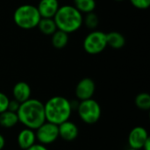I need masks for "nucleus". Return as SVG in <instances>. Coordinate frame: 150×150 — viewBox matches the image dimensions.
Instances as JSON below:
<instances>
[{
    "mask_svg": "<svg viewBox=\"0 0 150 150\" xmlns=\"http://www.w3.org/2000/svg\"><path fill=\"white\" fill-rule=\"evenodd\" d=\"M96 91V83L90 77H84L78 82L76 86V96L80 100L92 98Z\"/></svg>",
    "mask_w": 150,
    "mask_h": 150,
    "instance_id": "9",
    "label": "nucleus"
},
{
    "mask_svg": "<svg viewBox=\"0 0 150 150\" xmlns=\"http://www.w3.org/2000/svg\"><path fill=\"white\" fill-rule=\"evenodd\" d=\"M19 105H20V104L18 101H16L15 99L10 100L9 105H8V111H11V112H13L17 113L18 108H19Z\"/></svg>",
    "mask_w": 150,
    "mask_h": 150,
    "instance_id": "23",
    "label": "nucleus"
},
{
    "mask_svg": "<svg viewBox=\"0 0 150 150\" xmlns=\"http://www.w3.org/2000/svg\"><path fill=\"white\" fill-rule=\"evenodd\" d=\"M26 150H48L45 145H42L40 143H34L33 146H31Z\"/></svg>",
    "mask_w": 150,
    "mask_h": 150,
    "instance_id": "24",
    "label": "nucleus"
},
{
    "mask_svg": "<svg viewBox=\"0 0 150 150\" xmlns=\"http://www.w3.org/2000/svg\"><path fill=\"white\" fill-rule=\"evenodd\" d=\"M10 99L6 94L0 91V113L8 110Z\"/></svg>",
    "mask_w": 150,
    "mask_h": 150,
    "instance_id": "22",
    "label": "nucleus"
},
{
    "mask_svg": "<svg viewBox=\"0 0 150 150\" xmlns=\"http://www.w3.org/2000/svg\"><path fill=\"white\" fill-rule=\"evenodd\" d=\"M51 42L54 47L56 49H62L65 47L69 42V34L63 31L56 30L52 35Z\"/></svg>",
    "mask_w": 150,
    "mask_h": 150,
    "instance_id": "16",
    "label": "nucleus"
},
{
    "mask_svg": "<svg viewBox=\"0 0 150 150\" xmlns=\"http://www.w3.org/2000/svg\"><path fill=\"white\" fill-rule=\"evenodd\" d=\"M32 90L30 85L25 82H18L12 89L13 99L22 104L31 98Z\"/></svg>",
    "mask_w": 150,
    "mask_h": 150,
    "instance_id": "12",
    "label": "nucleus"
},
{
    "mask_svg": "<svg viewBox=\"0 0 150 150\" xmlns=\"http://www.w3.org/2000/svg\"><path fill=\"white\" fill-rule=\"evenodd\" d=\"M41 17L36 6L23 4L18 6L13 13L14 23L21 29L30 30L37 27Z\"/></svg>",
    "mask_w": 150,
    "mask_h": 150,
    "instance_id": "4",
    "label": "nucleus"
},
{
    "mask_svg": "<svg viewBox=\"0 0 150 150\" xmlns=\"http://www.w3.org/2000/svg\"><path fill=\"white\" fill-rule=\"evenodd\" d=\"M149 138L147 129L138 126L134 127L128 134V145L130 149L142 150L144 143Z\"/></svg>",
    "mask_w": 150,
    "mask_h": 150,
    "instance_id": "8",
    "label": "nucleus"
},
{
    "mask_svg": "<svg viewBox=\"0 0 150 150\" xmlns=\"http://www.w3.org/2000/svg\"><path fill=\"white\" fill-rule=\"evenodd\" d=\"M73 105L71 102L62 97L54 96L44 104L46 121L59 126L69 120Z\"/></svg>",
    "mask_w": 150,
    "mask_h": 150,
    "instance_id": "2",
    "label": "nucleus"
},
{
    "mask_svg": "<svg viewBox=\"0 0 150 150\" xmlns=\"http://www.w3.org/2000/svg\"><path fill=\"white\" fill-rule=\"evenodd\" d=\"M37 27L45 35H52L57 30V26L54 18H41Z\"/></svg>",
    "mask_w": 150,
    "mask_h": 150,
    "instance_id": "17",
    "label": "nucleus"
},
{
    "mask_svg": "<svg viewBox=\"0 0 150 150\" xmlns=\"http://www.w3.org/2000/svg\"><path fill=\"white\" fill-rule=\"evenodd\" d=\"M36 140L42 145H50L59 138L58 126L47 121L40 125L35 133Z\"/></svg>",
    "mask_w": 150,
    "mask_h": 150,
    "instance_id": "7",
    "label": "nucleus"
},
{
    "mask_svg": "<svg viewBox=\"0 0 150 150\" xmlns=\"http://www.w3.org/2000/svg\"><path fill=\"white\" fill-rule=\"evenodd\" d=\"M135 105L142 111H149L150 109V95L148 92L139 93L134 99Z\"/></svg>",
    "mask_w": 150,
    "mask_h": 150,
    "instance_id": "19",
    "label": "nucleus"
},
{
    "mask_svg": "<svg viewBox=\"0 0 150 150\" xmlns=\"http://www.w3.org/2000/svg\"><path fill=\"white\" fill-rule=\"evenodd\" d=\"M36 7L41 18H53L60 5L58 0H40Z\"/></svg>",
    "mask_w": 150,
    "mask_h": 150,
    "instance_id": "11",
    "label": "nucleus"
},
{
    "mask_svg": "<svg viewBox=\"0 0 150 150\" xmlns=\"http://www.w3.org/2000/svg\"><path fill=\"white\" fill-rule=\"evenodd\" d=\"M36 136L33 130L29 128L22 129L17 137V142L18 147L22 150H26L35 143Z\"/></svg>",
    "mask_w": 150,
    "mask_h": 150,
    "instance_id": "13",
    "label": "nucleus"
},
{
    "mask_svg": "<svg viewBox=\"0 0 150 150\" xmlns=\"http://www.w3.org/2000/svg\"><path fill=\"white\" fill-rule=\"evenodd\" d=\"M58 130L59 137L66 142H72L76 140L79 134L77 126L70 120H67L60 124L58 126Z\"/></svg>",
    "mask_w": 150,
    "mask_h": 150,
    "instance_id": "10",
    "label": "nucleus"
},
{
    "mask_svg": "<svg viewBox=\"0 0 150 150\" xmlns=\"http://www.w3.org/2000/svg\"><path fill=\"white\" fill-rule=\"evenodd\" d=\"M142 150H150V137L144 143V145L142 147Z\"/></svg>",
    "mask_w": 150,
    "mask_h": 150,
    "instance_id": "26",
    "label": "nucleus"
},
{
    "mask_svg": "<svg viewBox=\"0 0 150 150\" xmlns=\"http://www.w3.org/2000/svg\"><path fill=\"white\" fill-rule=\"evenodd\" d=\"M83 49L90 54L102 53L107 47L106 33L101 31L93 30L83 40Z\"/></svg>",
    "mask_w": 150,
    "mask_h": 150,
    "instance_id": "6",
    "label": "nucleus"
},
{
    "mask_svg": "<svg viewBox=\"0 0 150 150\" xmlns=\"http://www.w3.org/2000/svg\"><path fill=\"white\" fill-rule=\"evenodd\" d=\"M132 5L139 10H146L150 6V0H130Z\"/></svg>",
    "mask_w": 150,
    "mask_h": 150,
    "instance_id": "21",
    "label": "nucleus"
},
{
    "mask_svg": "<svg viewBox=\"0 0 150 150\" xmlns=\"http://www.w3.org/2000/svg\"><path fill=\"white\" fill-rule=\"evenodd\" d=\"M127 150H136V149H127Z\"/></svg>",
    "mask_w": 150,
    "mask_h": 150,
    "instance_id": "28",
    "label": "nucleus"
},
{
    "mask_svg": "<svg viewBox=\"0 0 150 150\" xmlns=\"http://www.w3.org/2000/svg\"><path fill=\"white\" fill-rule=\"evenodd\" d=\"M83 14L73 5L60 6L54 17L53 18L58 30L65 33H75L83 25Z\"/></svg>",
    "mask_w": 150,
    "mask_h": 150,
    "instance_id": "3",
    "label": "nucleus"
},
{
    "mask_svg": "<svg viewBox=\"0 0 150 150\" xmlns=\"http://www.w3.org/2000/svg\"><path fill=\"white\" fill-rule=\"evenodd\" d=\"M4 146H5V139L4 135L0 134V150H3Z\"/></svg>",
    "mask_w": 150,
    "mask_h": 150,
    "instance_id": "25",
    "label": "nucleus"
},
{
    "mask_svg": "<svg viewBox=\"0 0 150 150\" xmlns=\"http://www.w3.org/2000/svg\"><path fill=\"white\" fill-rule=\"evenodd\" d=\"M18 123V118L16 112L5 111L0 113V126L4 128H11Z\"/></svg>",
    "mask_w": 150,
    "mask_h": 150,
    "instance_id": "15",
    "label": "nucleus"
},
{
    "mask_svg": "<svg viewBox=\"0 0 150 150\" xmlns=\"http://www.w3.org/2000/svg\"><path fill=\"white\" fill-rule=\"evenodd\" d=\"M74 7L83 13H90L94 11L96 8L95 0H74Z\"/></svg>",
    "mask_w": 150,
    "mask_h": 150,
    "instance_id": "18",
    "label": "nucleus"
},
{
    "mask_svg": "<svg viewBox=\"0 0 150 150\" xmlns=\"http://www.w3.org/2000/svg\"><path fill=\"white\" fill-rule=\"evenodd\" d=\"M107 46L111 47L113 49H120L126 44V39L124 35L119 32H110L106 33Z\"/></svg>",
    "mask_w": 150,
    "mask_h": 150,
    "instance_id": "14",
    "label": "nucleus"
},
{
    "mask_svg": "<svg viewBox=\"0 0 150 150\" xmlns=\"http://www.w3.org/2000/svg\"><path fill=\"white\" fill-rule=\"evenodd\" d=\"M115 1H117V2H122V1H124V0H115Z\"/></svg>",
    "mask_w": 150,
    "mask_h": 150,
    "instance_id": "27",
    "label": "nucleus"
},
{
    "mask_svg": "<svg viewBox=\"0 0 150 150\" xmlns=\"http://www.w3.org/2000/svg\"><path fill=\"white\" fill-rule=\"evenodd\" d=\"M83 24H84L89 29L95 30L98 24H99V18L94 11L87 13L84 18H83Z\"/></svg>",
    "mask_w": 150,
    "mask_h": 150,
    "instance_id": "20",
    "label": "nucleus"
},
{
    "mask_svg": "<svg viewBox=\"0 0 150 150\" xmlns=\"http://www.w3.org/2000/svg\"><path fill=\"white\" fill-rule=\"evenodd\" d=\"M76 109L79 118L85 124L93 125L101 118V106L98 102L93 98L80 101Z\"/></svg>",
    "mask_w": 150,
    "mask_h": 150,
    "instance_id": "5",
    "label": "nucleus"
},
{
    "mask_svg": "<svg viewBox=\"0 0 150 150\" xmlns=\"http://www.w3.org/2000/svg\"><path fill=\"white\" fill-rule=\"evenodd\" d=\"M18 122L32 130H36L46 121L44 104L36 98H30L20 104L17 112Z\"/></svg>",
    "mask_w": 150,
    "mask_h": 150,
    "instance_id": "1",
    "label": "nucleus"
}]
</instances>
